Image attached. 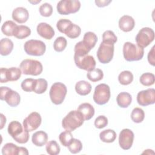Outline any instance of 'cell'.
<instances>
[{"mask_svg":"<svg viewBox=\"0 0 155 155\" xmlns=\"http://www.w3.org/2000/svg\"><path fill=\"white\" fill-rule=\"evenodd\" d=\"M84 120L81 112L78 110H72L63 118L62 126L65 130L73 131L82 125Z\"/></svg>","mask_w":155,"mask_h":155,"instance_id":"cell-1","label":"cell"},{"mask_svg":"<svg viewBox=\"0 0 155 155\" xmlns=\"http://www.w3.org/2000/svg\"><path fill=\"white\" fill-rule=\"evenodd\" d=\"M20 122L13 120L8 125L7 131L13 139L19 143H25L29 139L28 131L25 130Z\"/></svg>","mask_w":155,"mask_h":155,"instance_id":"cell-2","label":"cell"},{"mask_svg":"<svg viewBox=\"0 0 155 155\" xmlns=\"http://www.w3.org/2000/svg\"><path fill=\"white\" fill-rule=\"evenodd\" d=\"M122 51L124 59L128 62L139 61L144 55L143 48L130 42L124 43Z\"/></svg>","mask_w":155,"mask_h":155,"instance_id":"cell-3","label":"cell"},{"mask_svg":"<svg viewBox=\"0 0 155 155\" xmlns=\"http://www.w3.org/2000/svg\"><path fill=\"white\" fill-rule=\"evenodd\" d=\"M114 44L108 42L102 41L97 51L96 56L99 61L102 64H108L113 59L114 50Z\"/></svg>","mask_w":155,"mask_h":155,"instance_id":"cell-4","label":"cell"},{"mask_svg":"<svg viewBox=\"0 0 155 155\" xmlns=\"http://www.w3.org/2000/svg\"><path fill=\"white\" fill-rule=\"evenodd\" d=\"M22 73L26 75L38 76L41 74L43 67L41 62L37 60L26 59L23 60L19 65Z\"/></svg>","mask_w":155,"mask_h":155,"instance_id":"cell-5","label":"cell"},{"mask_svg":"<svg viewBox=\"0 0 155 155\" xmlns=\"http://www.w3.org/2000/svg\"><path fill=\"white\" fill-rule=\"evenodd\" d=\"M67 93V89L65 85L61 82H55L50 88L49 95L54 104L60 105L64 101Z\"/></svg>","mask_w":155,"mask_h":155,"instance_id":"cell-6","label":"cell"},{"mask_svg":"<svg viewBox=\"0 0 155 155\" xmlns=\"http://www.w3.org/2000/svg\"><path fill=\"white\" fill-rule=\"evenodd\" d=\"M25 52L31 56H42L46 50L45 43L40 40L30 39L26 41L24 45Z\"/></svg>","mask_w":155,"mask_h":155,"instance_id":"cell-7","label":"cell"},{"mask_svg":"<svg viewBox=\"0 0 155 155\" xmlns=\"http://www.w3.org/2000/svg\"><path fill=\"white\" fill-rule=\"evenodd\" d=\"M81 2L78 0H62L57 4L58 12L62 15H67L78 12L81 8Z\"/></svg>","mask_w":155,"mask_h":155,"instance_id":"cell-8","label":"cell"},{"mask_svg":"<svg viewBox=\"0 0 155 155\" xmlns=\"http://www.w3.org/2000/svg\"><path fill=\"white\" fill-rule=\"evenodd\" d=\"M111 96L110 88L106 84H100L94 89L93 100L97 105H104L108 102Z\"/></svg>","mask_w":155,"mask_h":155,"instance_id":"cell-9","label":"cell"},{"mask_svg":"<svg viewBox=\"0 0 155 155\" xmlns=\"http://www.w3.org/2000/svg\"><path fill=\"white\" fill-rule=\"evenodd\" d=\"M0 99L2 101H5L7 104L10 107H17L21 101L19 94L12 90L7 87H1L0 88Z\"/></svg>","mask_w":155,"mask_h":155,"instance_id":"cell-10","label":"cell"},{"mask_svg":"<svg viewBox=\"0 0 155 155\" xmlns=\"http://www.w3.org/2000/svg\"><path fill=\"white\" fill-rule=\"evenodd\" d=\"M154 39V31L150 27H143L141 28L135 38L137 45L142 48L147 47Z\"/></svg>","mask_w":155,"mask_h":155,"instance_id":"cell-11","label":"cell"},{"mask_svg":"<svg viewBox=\"0 0 155 155\" xmlns=\"http://www.w3.org/2000/svg\"><path fill=\"white\" fill-rule=\"evenodd\" d=\"M22 73L21 68L18 67L1 68L0 82L6 83L9 81H16L21 78Z\"/></svg>","mask_w":155,"mask_h":155,"instance_id":"cell-12","label":"cell"},{"mask_svg":"<svg viewBox=\"0 0 155 155\" xmlns=\"http://www.w3.org/2000/svg\"><path fill=\"white\" fill-rule=\"evenodd\" d=\"M74 61L79 68L88 71L94 69L96 64L94 57L88 54L81 56L74 55Z\"/></svg>","mask_w":155,"mask_h":155,"instance_id":"cell-13","label":"cell"},{"mask_svg":"<svg viewBox=\"0 0 155 155\" xmlns=\"http://www.w3.org/2000/svg\"><path fill=\"white\" fill-rule=\"evenodd\" d=\"M42 118L38 112L31 113L23 120V127L28 132L36 130L41 124Z\"/></svg>","mask_w":155,"mask_h":155,"instance_id":"cell-14","label":"cell"},{"mask_svg":"<svg viewBox=\"0 0 155 155\" xmlns=\"http://www.w3.org/2000/svg\"><path fill=\"white\" fill-rule=\"evenodd\" d=\"M137 102L141 106H147L155 102V90L148 88L139 91L137 95Z\"/></svg>","mask_w":155,"mask_h":155,"instance_id":"cell-15","label":"cell"},{"mask_svg":"<svg viewBox=\"0 0 155 155\" xmlns=\"http://www.w3.org/2000/svg\"><path fill=\"white\" fill-rule=\"evenodd\" d=\"M134 135L133 132L128 128L123 129L119 135V146L124 150H128L132 147Z\"/></svg>","mask_w":155,"mask_h":155,"instance_id":"cell-16","label":"cell"},{"mask_svg":"<svg viewBox=\"0 0 155 155\" xmlns=\"http://www.w3.org/2000/svg\"><path fill=\"white\" fill-rule=\"evenodd\" d=\"M37 33L45 39H51L54 36V30L53 27L46 22H41L37 25Z\"/></svg>","mask_w":155,"mask_h":155,"instance_id":"cell-17","label":"cell"},{"mask_svg":"<svg viewBox=\"0 0 155 155\" xmlns=\"http://www.w3.org/2000/svg\"><path fill=\"white\" fill-rule=\"evenodd\" d=\"M12 18L19 24H23L27 21L29 18L28 10L22 7H19L13 10Z\"/></svg>","mask_w":155,"mask_h":155,"instance_id":"cell-18","label":"cell"},{"mask_svg":"<svg viewBox=\"0 0 155 155\" xmlns=\"http://www.w3.org/2000/svg\"><path fill=\"white\" fill-rule=\"evenodd\" d=\"M135 25L134 19L129 15L122 16L119 21V27L124 32L131 31Z\"/></svg>","mask_w":155,"mask_h":155,"instance_id":"cell-19","label":"cell"},{"mask_svg":"<svg viewBox=\"0 0 155 155\" xmlns=\"http://www.w3.org/2000/svg\"><path fill=\"white\" fill-rule=\"evenodd\" d=\"M78 111L81 113L85 120H88L91 119L94 114V108L89 103H82L78 108Z\"/></svg>","mask_w":155,"mask_h":155,"instance_id":"cell-20","label":"cell"},{"mask_svg":"<svg viewBox=\"0 0 155 155\" xmlns=\"http://www.w3.org/2000/svg\"><path fill=\"white\" fill-rule=\"evenodd\" d=\"M48 135L42 130L38 131L32 135V143L36 147H42L47 142Z\"/></svg>","mask_w":155,"mask_h":155,"instance_id":"cell-21","label":"cell"},{"mask_svg":"<svg viewBox=\"0 0 155 155\" xmlns=\"http://www.w3.org/2000/svg\"><path fill=\"white\" fill-rule=\"evenodd\" d=\"M13 43L8 38H2L0 41V53L2 56H7L13 49Z\"/></svg>","mask_w":155,"mask_h":155,"instance_id":"cell-22","label":"cell"},{"mask_svg":"<svg viewBox=\"0 0 155 155\" xmlns=\"http://www.w3.org/2000/svg\"><path fill=\"white\" fill-rule=\"evenodd\" d=\"M91 84L85 81H80L75 85L76 92L81 96H86L91 91Z\"/></svg>","mask_w":155,"mask_h":155,"instance_id":"cell-23","label":"cell"},{"mask_svg":"<svg viewBox=\"0 0 155 155\" xmlns=\"http://www.w3.org/2000/svg\"><path fill=\"white\" fill-rule=\"evenodd\" d=\"M117 105L121 108H127L131 103L132 97L127 92H121L116 97Z\"/></svg>","mask_w":155,"mask_h":155,"instance_id":"cell-24","label":"cell"},{"mask_svg":"<svg viewBox=\"0 0 155 155\" xmlns=\"http://www.w3.org/2000/svg\"><path fill=\"white\" fill-rule=\"evenodd\" d=\"M18 25L12 21L8 20L4 22L1 27V31L4 35L7 36H12L14 35Z\"/></svg>","mask_w":155,"mask_h":155,"instance_id":"cell-25","label":"cell"},{"mask_svg":"<svg viewBox=\"0 0 155 155\" xmlns=\"http://www.w3.org/2000/svg\"><path fill=\"white\" fill-rule=\"evenodd\" d=\"M97 41V37L96 35L92 31L86 32L83 38V43L90 50L94 47Z\"/></svg>","mask_w":155,"mask_h":155,"instance_id":"cell-26","label":"cell"},{"mask_svg":"<svg viewBox=\"0 0 155 155\" xmlns=\"http://www.w3.org/2000/svg\"><path fill=\"white\" fill-rule=\"evenodd\" d=\"M73 23L67 19H61L56 24V27L58 30L62 33L66 35L72 28Z\"/></svg>","mask_w":155,"mask_h":155,"instance_id":"cell-27","label":"cell"},{"mask_svg":"<svg viewBox=\"0 0 155 155\" xmlns=\"http://www.w3.org/2000/svg\"><path fill=\"white\" fill-rule=\"evenodd\" d=\"M100 139L105 143L113 142L116 138V133L113 130L107 129L102 131L99 134Z\"/></svg>","mask_w":155,"mask_h":155,"instance_id":"cell-28","label":"cell"},{"mask_svg":"<svg viewBox=\"0 0 155 155\" xmlns=\"http://www.w3.org/2000/svg\"><path fill=\"white\" fill-rule=\"evenodd\" d=\"M30 34L31 30L26 25H18L13 36L19 39H23L29 36Z\"/></svg>","mask_w":155,"mask_h":155,"instance_id":"cell-29","label":"cell"},{"mask_svg":"<svg viewBox=\"0 0 155 155\" xmlns=\"http://www.w3.org/2000/svg\"><path fill=\"white\" fill-rule=\"evenodd\" d=\"M118 81L119 83L123 85H129L133 81V74L130 71H123L119 74Z\"/></svg>","mask_w":155,"mask_h":155,"instance_id":"cell-30","label":"cell"},{"mask_svg":"<svg viewBox=\"0 0 155 155\" xmlns=\"http://www.w3.org/2000/svg\"><path fill=\"white\" fill-rule=\"evenodd\" d=\"M19 147L13 143H5L2 148L3 155H19Z\"/></svg>","mask_w":155,"mask_h":155,"instance_id":"cell-31","label":"cell"},{"mask_svg":"<svg viewBox=\"0 0 155 155\" xmlns=\"http://www.w3.org/2000/svg\"><path fill=\"white\" fill-rule=\"evenodd\" d=\"M87 77L90 81L96 82L103 79L104 73L102 70L99 68H94L90 71H88Z\"/></svg>","mask_w":155,"mask_h":155,"instance_id":"cell-32","label":"cell"},{"mask_svg":"<svg viewBox=\"0 0 155 155\" xmlns=\"http://www.w3.org/2000/svg\"><path fill=\"white\" fill-rule=\"evenodd\" d=\"M145 118V113L143 110L139 107L134 108L131 113V119L135 123L142 122Z\"/></svg>","mask_w":155,"mask_h":155,"instance_id":"cell-33","label":"cell"},{"mask_svg":"<svg viewBox=\"0 0 155 155\" xmlns=\"http://www.w3.org/2000/svg\"><path fill=\"white\" fill-rule=\"evenodd\" d=\"M139 81L140 84L144 86H151L153 85L155 82L154 74L149 72L143 73L139 78Z\"/></svg>","mask_w":155,"mask_h":155,"instance_id":"cell-34","label":"cell"},{"mask_svg":"<svg viewBox=\"0 0 155 155\" xmlns=\"http://www.w3.org/2000/svg\"><path fill=\"white\" fill-rule=\"evenodd\" d=\"M45 149L47 153L50 155H57L61 151L59 145L55 140H50L47 142Z\"/></svg>","mask_w":155,"mask_h":155,"instance_id":"cell-35","label":"cell"},{"mask_svg":"<svg viewBox=\"0 0 155 155\" xmlns=\"http://www.w3.org/2000/svg\"><path fill=\"white\" fill-rule=\"evenodd\" d=\"M36 84V79L32 78H27L22 81L21 87L22 89L26 92L33 91Z\"/></svg>","mask_w":155,"mask_h":155,"instance_id":"cell-36","label":"cell"},{"mask_svg":"<svg viewBox=\"0 0 155 155\" xmlns=\"http://www.w3.org/2000/svg\"><path fill=\"white\" fill-rule=\"evenodd\" d=\"M91 50L88 48L82 42V41L78 42L74 46V54L76 56H85L88 54Z\"/></svg>","mask_w":155,"mask_h":155,"instance_id":"cell-37","label":"cell"},{"mask_svg":"<svg viewBox=\"0 0 155 155\" xmlns=\"http://www.w3.org/2000/svg\"><path fill=\"white\" fill-rule=\"evenodd\" d=\"M73 139L71 131L66 130L62 132L59 136V140L64 147H68Z\"/></svg>","mask_w":155,"mask_h":155,"instance_id":"cell-38","label":"cell"},{"mask_svg":"<svg viewBox=\"0 0 155 155\" xmlns=\"http://www.w3.org/2000/svg\"><path fill=\"white\" fill-rule=\"evenodd\" d=\"M67 45V39L63 36L58 37L53 43V48L57 52H61L65 50Z\"/></svg>","mask_w":155,"mask_h":155,"instance_id":"cell-39","label":"cell"},{"mask_svg":"<svg viewBox=\"0 0 155 155\" xmlns=\"http://www.w3.org/2000/svg\"><path fill=\"white\" fill-rule=\"evenodd\" d=\"M48 83L45 79H36V84L33 91L36 94H42L46 91Z\"/></svg>","mask_w":155,"mask_h":155,"instance_id":"cell-40","label":"cell"},{"mask_svg":"<svg viewBox=\"0 0 155 155\" xmlns=\"http://www.w3.org/2000/svg\"><path fill=\"white\" fill-rule=\"evenodd\" d=\"M68 150L73 154L79 153L82 149V143L79 139L73 138L71 143L67 147Z\"/></svg>","mask_w":155,"mask_h":155,"instance_id":"cell-41","label":"cell"},{"mask_svg":"<svg viewBox=\"0 0 155 155\" xmlns=\"http://www.w3.org/2000/svg\"><path fill=\"white\" fill-rule=\"evenodd\" d=\"M40 15L44 17H49L53 13V7L49 3L42 4L39 8Z\"/></svg>","mask_w":155,"mask_h":155,"instance_id":"cell-42","label":"cell"},{"mask_svg":"<svg viewBox=\"0 0 155 155\" xmlns=\"http://www.w3.org/2000/svg\"><path fill=\"white\" fill-rule=\"evenodd\" d=\"M117 41V38L114 33L111 30H107L102 34V41L111 42L115 44Z\"/></svg>","mask_w":155,"mask_h":155,"instance_id":"cell-43","label":"cell"},{"mask_svg":"<svg viewBox=\"0 0 155 155\" xmlns=\"http://www.w3.org/2000/svg\"><path fill=\"white\" fill-rule=\"evenodd\" d=\"M108 119L103 115L97 116L94 120V126L98 129H102L108 125Z\"/></svg>","mask_w":155,"mask_h":155,"instance_id":"cell-44","label":"cell"},{"mask_svg":"<svg viewBox=\"0 0 155 155\" xmlns=\"http://www.w3.org/2000/svg\"><path fill=\"white\" fill-rule=\"evenodd\" d=\"M81 27L79 25L74 24L72 28L65 35L71 39H75L79 36V35H81Z\"/></svg>","mask_w":155,"mask_h":155,"instance_id":"cell-45","label":"cell"},{"mask_svg":"<svg viewBox=\"0 0 155 155\" xmlns=\"http://www.w3.org/2000/svg\"><path fill=\"white\" fill-rule=\"evenodd\" d=\"M148 61L153 66L155 65V61H154V45L153 46L150 51L148 54Z\"/></svg>","mask_w":155,"mask_h":155,"instance_id":"cell-46","label":"cell"},{"mask_svg":"<svg viewBox=\"0 0 155 155\" xmlns=\"http://www.w3.org/2000/svg\"><path fill=\"white\" fill-rule=\"evenodd\" d=\"M96 5L99 7H104L108 5V4L111 2V0H96L95 1Z\"/></svg>","mask_w":155,"mask_h":155,"instance_id":"cell-47","label":"cell"},{"mask_svg":"<svg viewBox=\"0 0 155 155\" xmlns=\"http://www.w3.org/2000/svg\"><path fill=\"white\" fill-rule=\"evenodd\" d=\"M19 154H24V155H28V151L27 149L25 147H19Z\"/></svg>","mask_w":155,"mask_h":155,"instance_id":"cell-48","label":"cell"},{"mask_svg":"<svg viewBox=\"0 0 155 155\" xmlns=\"http://www.w3.org/2000/svg\"><path fill=\"white\" fill-rule=\"evenodd\" d=\"M1 130H2L3 128H4V125L5 124V123H6V118H5V117L4 116V114H1Z\"/></svg>","mask_w":155,"mask_h":155,"instance_id":"cell-49","label":"cell"},{"mask_svg":"<svg viewBox=\"0 0 155 155\" xmlns=\"http://www.w3.org/2000/svg\"><path fill=\"white\" fill-rule=\"evenodd\" d=\"M28 2H30V3H32V4H36V3H39V2H40L41 1H38L37 2H31V1H28Z\"/></svg>","mask_w":155,"mask_h":155,"instance_id":"cell-50","label":"cell"}]
</instances>
